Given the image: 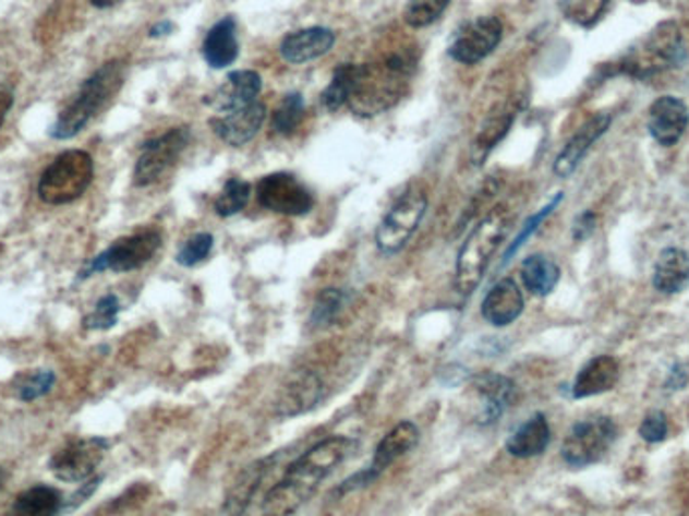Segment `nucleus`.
Listing matches in <instances>:
<instances>
[{"label": "nucleus", "instance_id": "f8f14e48", "mask_svg": "<svg viewBox=\"0 0 689 516\" xmlns=\"http://www.w3.org/2000/svg\"><path fill=\"white\" fill-rule=\"evenodd\" d=\"M503 40V23L496 16H478L456 31L448 55L462 65H478Z\"/></svg>", "mask_w": 689, "mask_h": 516}, {"label": "nucleus", "instance_id": "c756f323", "mask_svg": "<svg viewBox=\"0 0 689 516\" xmlns=\"http://www.w3.org/2000/svg\"><path fill=\"white\" fill-rule=\"evenodd\" d=\"M520 273H522L524 287L536 297L551 295L557 289L558 280H560V268L557 263L544 254H532L529 259H524Z\"/></svg>", "mask_w": 689, "mask_h": 516}, {"label": "nucleus", "instance_id": "37998d69", "mask_svg": "<svg viewBox=\"0 0 689 516\" xmlns=\"http://www.w3.org/2000/svg\"><path fill=\"white\" fill-rule=\"evenodd\" d=\"M99 482H101V477L85 480L83 484H80L81 489L67 501V508H75V506H80L81 503H85V501L94 494L95 490L99 489ZM65 504H63V508H65Z\"/></svg>", "mask_w": 689, "mask_h": 516}, {"label": "nucleus", "instance_id": "7c9ffc66", "mask_svg": "<svg viewBox=\"0 0 689 516\" xmlns=\"http://www.w3.org/2000/svg\"><path fill=\"white\" fill-rule=\"evenodd\" d=\"M358 67L355 63H343L335 69L331 83L325 87V92L321 93V104L325 109L337 111L347 106V99L351 95L355 75H358Z\"/></svg>", "mask_w": 689, "mask_h": 516}, {"label": "nucleus", "instance_id": "6ab92c4d", "mask_svg": "<svg viewBox=\"0 0 689 516\" xmlns=\"http://www.w3.org/2000/svg\"><path fill=\"white\" fill-rule=\"evenodd\" d=\"M472 384L482 397V411L478 416V422L482 425L496 424L504 411L508 410L517 392V385L510 377L492 373V371L478 373Z\"/></svg>", "mask_w": 689, "mask_h": 516}, {"label": "nucleus", "instance_id": "a878e982", "mask_svg": "<svg viewBox=\"0 0 689 516\" xmlns=\"http://www.w3.org/2000/svg\"><path fill=\"white\" fill-rule=\"evenodd\" d=\"M202 55H204L206 63L213 69H225L237 61L239 39H237V21L232 16L220 19L208 31L204 45H202Z\"/></svg>", "mask_w": 689, "mask_h": 516}, {"label": "nucleus", "instance_id": "f3484780", "mask_svg": "<svg viewBox=\"0 0 689 516\" xmlns=\"http://www.w3.org/2000/svg\"><path fill=\"white\" fill-rule=\"evenodd\" d=\"M323 397V384L313 371H294L280 387L275 410L280 418H294L313 410Z\"/></svg>", "mask_w": 689, "mask_h": 516}, {"label": "nucleus", "instance_id": "49530a36", "mask_svg": "<svg viewBox=\"0 0 689 516\" xmlns=\"http://www.w3.org/2000/svg\"><path fill=\"white\" fill-rule=\"evenodd\" d=\"M121 0H92V4L97 9H109V7H116Z\"/></svg>", "mask_w": 689, "mask_h": 516}, {"label": "nucleus", "instance_id": "5701e85b", "mask_svg": "<svg viewBox=\"0 0 689 516\" xmlns=\"http://www.w3.org/2000/svg\"><path fill=\"white\" fill-rule=\"evenodd\" d=\"M619 375H621V370H619L617 359L611 356H599L591 359L583 370L579 371L570 392L575 399L599 396L613 389L619 382Z\"/></svg>", "mask_w": 689, "mask_h": 516}, {"label": "nucleus", "instance_id": "393cba45", "mask_svg": "<svg viewBox=\"0 0 689 516\" xmlns=\"http://www.w3.org/2000/svg\"><path fill=\"white\" fill-rule=\"evenodd\" d=\"M653 287L663 295H677L689 287V252L684 249H663L655 268Z\"/></svg>", "mask_w": 689, "mask_h": 516}, {"label": "nucleus", "instance_id": "9d476101", "mask_svg": "<svg viewBox=\"0 0 689 516\" xmlns=\"http://www.w3.org/2000/svg\"><path fill=\"white\" fill-rule=\"evenodd\" d=\"M427 211V199L422 192H408L385 214L375 232V244L384 254H396L410 242L413 232Z\"/></svg>", "mask_w": 689, "mask_h": 516}, {"label": "nucleus", "instance_id": "ea45409f", "mask_svg": "<svg viewBox=\"0 0 689 516\" xmlns=\"http://www.w3.org/2000/svg\"><path fill=\"white\" fill-rule=\"evenodd\" d=\"M55 385V373L51 370L35 371L19 385V399L35 401L39 397L47 396Z\"/></svg>", "mask_w": 689, "mask_h": 516}, {"label": "nucleus", "instance_id": "b1692460", "mask_svg": "<svg viewBox=\"0 0 689 516\" xmlns=\"http://www.w3.org/2000/svg\"><path fill=\"white\" fill-rule=\"evenodd\" d=\"M517 107L503 106L494 109L491 116L480 125L476 137L472 142V164L484 166L492 149L503 142L517 120Z\"/></svg>", "mask_w": 689, "mask_h": 516}, {"label": "nucleus", "instance_id": "473e14b6", "mask_svg": "<svg viewBox=\"0 0 689 516\" xmlns=\"http://www.w3.org/2000/svg\"><path fill=\"white\" fill-rule=\"evenodd\" d=\"M609 4L611 0H558L560 13L583 28L595 27Z\"/></svg>", "mask_w": 689, "mask_h": 516}, {"label": "nucleus", "instance_id": "72a5a7b5", "mask_svg": "<svg viewBox=\"0 0 689 516\" xmlns=\"http://www.w3.org/2000/svg\"><path fill=\"white\" fill-rule=\"evenodd\" d=\"M349 303V292L343 289H325L315 301L313 313H311V325L315 329L329 327L335 323V319L341 315L344 304Z\"/></svg>", "mask_w": 689, "mask_h": 516}, {"label": "nucleus", "instance_id": "20e7f679", "mask_svg": "<svg viewBox=\"0 0 689 516\" xmlns=\"http://www.w3.org/2000/svg\"><path fill=\"white\" fill-rule=\"evenodd\" d=\"M125 81V65L121 61H109L99 67L89 80L81 85L75 99L59 113L49 130L53 140H71L85 130L99 111H104L120 93Z\"/></svg>", "mask_w": 689, "mask_h": 516}, {"label": "nucleus", "instance_id": "9b49d317", "mask_svg": "<svg viewBox=\"0 0 689 516\" xmlns=\"http://www.w3.org/2000/svg\"><path fill=\"white\" fill-rule=\"evenodd\" d=\"M109 442L106 437H83L65 444L49 460V470L61 482H85L94 478L97 466L104 460Z\"/></svg>", "mask_w": 689, "mask_h": 516}, {"label": "nucleus", "instance_id": "4c0bfd02", "mask_svg": "<svg viewBox=\"0 0 689 516\" xmlns=\"http://www.w3.org/2000/svg\"><path fill=\"white\" fill-rule=\"evenodd\" d=\"M120 311L121 304L118 295L107 292L95 304L94 313H89L87 317L83 319V327L85 329H95V332L111 329L118 323Z\"/></svg>", "mask_w": 689, "mask_h": 516}, {"label": "nucleus", "instance_id": "c9c22d12", "mask_svg": "<svg viewBox=\"0 0 689 516\" xmlns=\"http://www.w3.org/2000/svg\"><path fill=\"white\" fill-rule=\"evenodd\" d=\"M563 200H565V194H563V192H558L557 196L551 200V202H548L546 206H543V208H541L539 213L532 214L531 218H529V220L524 223V226L520 228V232H518L517 239L512 240V242L508 244V249H506V252H504L503 265L500 266L508 265V263H510V261L515 259V254H517V252L520 251V249H522L524 244H527V240L531 239L532 235H534V232H536V230L541 228V225H543L544 220H546V218H548L551 214L557 211V206L558 204H560V202H563Z\"/></svg>", "mask_w": 689, "mask_h": 516}, {"label": "nucleus", "instance_id": "aec40b11", "mask_svg": "<svg viewBox=\"0 0 689 516\" xmlns=\"http://www.w3.org/2000/svg\"><path fill=\"white\" fill-rule=\"evenodd\" d=\"M524 311V297L512 278H500L482 301V317L492 327L515 323Z\"/></svg>", "mask_w": 689, "mask_h": 516}, {"label": "nucleus", "instance_id": "6e6552de", "mask_svg": "<svg viewBox=\"0 0 689 516\" xmlns=\"http://www.w3.org/2000/svg\"><path fill=\"white\" fill-rule=\"evenodd\" d=\"M161 247V235L158 230H144L132 237L116 240L109 249L94 256L89 265L80 273V280L94 277L106 271L130 273L149 263Z\"/></svg>", "mask_w": 689, "mask_h": 516}, {"label": "nucleus", "instance_id": "4468645a", "mask_svg": "<svg viewBox=\"0 0 689 516\" xmlns=\"http://www.w3.org/2000/svg\"><path fill=\"white\" fill-rule=\"evenodd\" d=\"M689 125V109L676 95H662L648 111V132L663 147H674Z\"/></svg>", "mask_w": 689, "mask_h": 516}, {"label": "nucleus", "instance_id": "2f4dec72", "mask_svg": "<svg viewBox=\"0 0 689 516\" xmlns=\"http://www.w3.org/2000/svg\"><path fill=\"white\" fill-rule=\"evenodd\" d=\"M251 184L242 178H230L222 185L218 199L214 202V213L222 218H230L234 214L242 213L244 206L251 200Z\"/></svg>", "mask_w": 689, "mask_h": 516}, {"label": "nucleus", "instance_id": "a18cd8bd", "mask_svg": "<svg viewBox=\"0 0 689 516\" xmlns=\"http://www.w3.org/2000/svg\"><path fill=\"white\" fill-rule=\"evenodd\" d=\"M172 31L173 25L170 21H161L158 25H154V27L149 28V37L158 39V37H164V35H170Z\"/></svg>", "mask_w": 689, "mask_h": 516}, {"label": "nucleus", "instance_id": "c85d7f7f", "mask_svg": "<svg viewBox=\"0 0 689 516\" xmlns=\"http://www.w3.org/2000/svg\"><path fill=\"white\" fill-rule=\"evenodd\" d=\"M63 496L51 487H31L23 490L7 516H57L63 511Z\"/></svg>", "mask_w": 689, "mask_h": 516}, {"label": "nucleus", "instance_id": "79ce46f5", "mask_svg": "<svg viewBox=\"0 0 689 516\" xmlns=\"http://www.w3.org/2000/svg\"><path fill=\"white\" fill-rule=\"evenodd\" d=\"M596 228V216L591 211H584L581 216H577L575 225H572V239L577 242H583L589 239Z\"/></svg>", "mask_w": 689, "mask_h": 516}, {"label": "nucleus", "instance_id": "ddd939ff", "mask_svg": "<svg viewBox=\"0 0 689 516\" xmlns=\"http://www.w3.org/2000/svg\"><path fill=\"white\" fill-rule=\"evenodd\" d=\"M258 202L270 213L285 216H303L313 211V194L292 173L277 172L265 176L256 185Z\"/></svg>", "mask_w": 689, "mask_h": 516}, {"label": "nucleus", "instance_id": "c03bdc74", "mask_svg": "<svg viewBox=\"0 0 689 516\" xmlns=\"http://www.w3.org/2000/svg\"><path fill=\"white\" fill-rule=\"evenodd\" d=\"M689 373L686 370V365H681V363H677L669 371V375H667V380H665V389L667 392H679V389H684L686 385H688Z\"/></svg>", "mask_w": 689, "mask_h": 516}, {"label": "nucleus", "instance_id": "a19ab883", "mask_svg": "<svg viewBox=\"0 0 689 516\" xmlns=\"http://www.w3.org/2000/svg\"><path fill=\"white\" fill-rule=\"evenodd\" d=\"M667 432H669V424H667V416L662 410L650 411L639 425V436L650 444L663 442L667 437Z\"/></svg>", "mask_w": 689, "mask_h": 516}, {"label": "nucleus", "instance_id": "58836bf2", "mask_svg": "<svg viewBox=\"0 0 689 516\" xmlns=\"http://www.w3.org/2000/svg\"><path fill=\"white\" fill-rule=\"evenodd\" d=\"M214 247V237L208 232H200L196 237L188 239L182 249L176 254V261L178 265L182 266H196L206 261L210 256Z\"/></svg>", "mask_w": 689, "mask_h": 516}, {"label": "nucleus", "instance_id": "1a4fd4ad", "mask_svg": "<svg viewBox=\"0 0 689 516\" xmlns=\"http://www.w3.org/2000/svg\"><path fill=\"white\" fill-rule=\"evenodd\" d=\"M190 144V128H173L170 132L161 133L158 137L149 140L142 146V154L135 161L133 170V184H156L166 173L178 164L180 156L184 154Z\"/></svg>", "mask_w": 689, "mask_h": 516}, {"label": "nucleus", "instance_id": "bb28decb", "mask_svg": "<svg viewBox=\"0 0 689 516\" xmlns=\"http://www.w3.org/2000/svg\"><path fill=\"white\" fill-rule=\"evenodd\" d=\"M273 463V458H265V460H256L251 466H246L239 478L234 480V484L228 490L226 494L225 504H222V511L220 516H244L249 504H251L256 490L261 487L263 478L266 477V468L268 464Z\"/></svg>", "mask_w": 689, "mask_h": 516}, {"label": "nucleus", "instance_id": "0eeeda50", "mask_svg": "<svg viewBox=\"0 0 689 516\" xmlns=\"http://www.w3.org/2000/svg\"><path fill=\"white\" fill-rule=\"evenodd\" d=\"M617 424L607 416H596L570 428L563 442V460L572 468H584L603 460L617 440Z\"/></svg>", "mask_w": 689, "mask_h": 516}, {"label": "nucleus", "instance_id": "39448f33", "mask_svg": "<svg viewBox=\"0 0 689 516\" xmlns=\"http://www.w3.org/2000/svg\"><path fill=\"white\" fill-rule=\"evenodd\" d=\"M686 59V47L681 28L676 21H665L651 31L639 49L625 55L619 61L611 63L609 75H627L633 80H648L665 69H672Z\"/></svg>", "mask_w": 689, "mask_h": 516}, {"label": "nucleus", "instance_id": "f257e3e1", "mask_svg": "<svg viewBox=\"0 0 689 516\" xmlns=\"http://www.w3.org/2000/svg\"><path fill=\"white\" fill-rule=\"evenodd\" d=\"M359 448L355 437L331 436L321 440L287 468L279 484L268 490L263 515L292 516L317 492L333 470L349 460Z\"/></svg>", "mask_w": 689, "mask_h": 516}, {"label": "nucleus", "instance_id": "e433bc0d", "mask_svg": "<svg viewBox=\"0 0 689 516\" xmlns=\"http://www.w3.org/2000/svg\"><path fill=\"white\" fill-rule=\"evenodd\" d=\"M450 0H410L406 9V23L411 28H425L434 25L444 11L448 9Z\"/></svg>", "mask_w": 689, "mask_h": 516}, {"label": "nucleus", "instance_id": "2eb2a0df", "mask_svg": "<svg viewBox=\"0 0 689 516\" xmlns=\"http://www.w3.org/2000/svg\"><path fill=\"white\" fill-rule=\"evenodd\" d=\"M613 123V116L609 111H601L593 116L591 120L584 121L583 125L575 132L565 147L560 149L555 164H553V172L558 178H569L575 170L581 166L584 156L591 152V147L607 133Z\"/></svg>", "mask_w": 689, "mask_h": 516}, {"label": "nucleus", "instance_id": "de8ad7c7", "mask_svg": "<svg viewBox=\"0 0 689 516\" xmlns=\"http://www.w3.org/2000/svg\"><path fill=\"white\" fill-rule=\"evenodd\" d=\"M4 482H7V472L0 468V490L4 487Z\"/></svg>", "mask_w": 689, "mask_h": 516}, {"label": "nucleus", "instance_id": "412c9836", "mask_svg": "<svg viewBox=\"0 0 689 516\" xmlns=\"http://www.w3.org/2000/svg\"><path fill=\"white\" fill-rule=\"evenodd\" d=\"M335 45V33L331 28L311 27L289 33L280 43V55L292 65H301L306 61H315L329 53Z\"/></svg>", "mask_w": 689, "mask_h": 516}, {"label": "nucleus", "instance_id": "4be33fe9", "mask_svg": "<svg viewBox=\"0 0 689 516\" xmlns=\"http://www.w3.org/2000/svg\"><path fill=\"white\" fill-rule=\"evenodd\" d=\"M420 442V430L418 425L406 420V422H399L396 428H391L384 440L377 444L375 454H373V460L367 466V472L372 475L375 480L384 475L385 470L391 466V464L399 460L401 456H406L408 452L413 451Z\"/></svg>", "mask_w": 689, "mask_h": 516}, {"label": "nucleus", "instance_id": "a211bd4d", "mask_svg": "<svg viewBox=\"0 0 689 516\" xmlns=\"http://www.w3.org/2000/svg\"><path fill=\"white\" fill-rule=\"evenodd\" d=\"M261 92H263L261 75L251 69H240L230 73L225 83L210 97H206V104L216 111L226 113V111L254 104Z\"/></svg>", "mask_w": 689, "mask_h": 516}, {"label": "nucleus", "instance_id": "f704fd0d", "mask_svg": "<svg viewBox=\"0 0 689 516\" xmlns=\"http://www.w3.org/2000/svg\"><path fill=\"white\" fill-rule=\"evenodd\" d=\"M305 118V99L301 93H289L277 111L273 113V130L280 135H291L297 132L301 121Z\"/></svg>", "mask_w": 689, "mask_h": 516}, {"label": "nucleus", "instance_id": "cd10ccee", "mask_svg": "<svg viewBox=\"0 0 689 516\" xmlns=\"http://www.w3.org/2000/svg\"><path fill=\"white\" fill-rule=\"evenodd\" d=\"M551 444V425L544 413H534L524 424L512 432L506 442V452L515 458H534L541 456Z\"/></svg>", "mask_w": 689, "mask_h": 516}, {"label": "nucleus", "instance_id": "f03ea898", "mask_svg": "<svg viewBox=\"0 0 689 516\" xmlns=\"http://www.w3.org/2000/svg\"><path fill=\"white\" fill-rule=\"evenodd\" d=\"M415 59L410 53H389L379 63L358 67V75L347 107L361 118L379 116L398 104L408 93Z\"/></svg>", "mask_w": 689, "mask_h": 516}, {"label": "nucleus", "instance_id": "dca6fc26", "mask_svg": "<svg viewBox=\"0 0 689 516\" xmlns=\"http://www.w3.org/2000/svg\"><path fill=\"white\" fill-rule=\"evenodd\" d=\"M266 106L261 101H254L249 106L226 111L222 116L210 121L214 133L228 144V146H246L251 140L256 137L261 128L265 125Z\"/></svg>", "mask_w": 689, "mask_h": 516}, {"label": "nucleus", "instance_id": "7ed1b4c3", "mask_svg": "<svg viewBox=\"0 0 689 516\" xmlns=\"http://www.w3.org/2000/svg\"><path fill=\"white\" fill-rule=\"evenodd\" d=\"M510 223H512V216L508 213V208L496 206L478 223V226H474V230L466 239L462 249L458 252L456 278H454V287L462 297H470L480 287L494 254L508 235Z\"/></svg>", "mask_w": 689, "mask_h": 516}, {"label": "nucleus", "instance_id": "423d86ee", "mask_svg": "<svg viewBox=\"0 0 689 516\" xmlns=\"http://www.w3.org/2000/svg\"><path fill=\"white\" fill-rule=\"evenodd\" d=\"M94 158L83 149H69L51 161L39 182V199L51 206L71 204L94 182Z\"/></svg>", "mask_w": 689, "mask_h": 516}]
</instances>
